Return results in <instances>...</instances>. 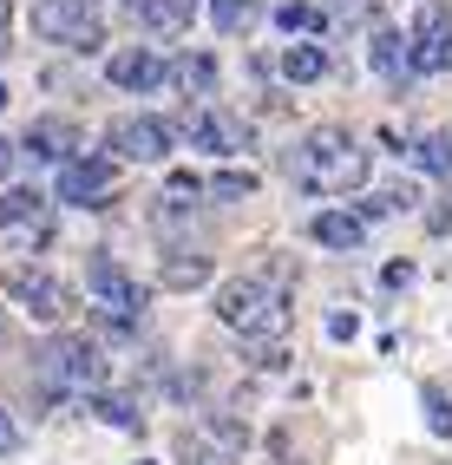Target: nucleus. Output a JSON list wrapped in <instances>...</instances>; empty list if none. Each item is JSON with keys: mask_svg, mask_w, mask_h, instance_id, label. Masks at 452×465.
<instances>
[{"mask_svg": "<svg viewBox=\"0 0 452 465\" xmlns=\"http://www.w3.org/2000/svg\"><path fill=\"white\" fill-rule=\"evenodd\" d=\"M368 59H374L380 79L400 85V79H407V34H394V26H374V53H368Z\"/></svg>", "mask_w": 452, "mask_h": 465, "instance_id": "obj_15", "label": "nucleus"}, {"mask_svg": "<svg viewBox=\"0 0 452 465\" xmlns=\"http://www.w3.org/2000/svg\"><path fill=\"white\" fill-rule=\"evenodd\" d=\"M256 7H262V0H210V14H217V26H223V34H236V26H243Z\"/></svg>", "mask_w": 452, "mask_h": 465, "instance_id": "obj_22", "label": "nucleus"}, {"mask_svg": "<svg viewBox=\"0 0 452 465\" xmlns=\"http://www.w3.org/2000/svg\"><path fill=\"white\" fill-rule=\"evenodd\" d=\"M368 171H374V151L360 144L348 125H315V132H301V144L289 151V177L309 197H348V191L368 183Z\"/></svg>", "mask_w": 452, "mask_h": 465, "instance_id": "obj_1", "label": "nucleus"}, {"mask_svg": "<svg viewBox=\"0 0 452 465\" xmlns=\"http://www.w3.org/2000/svg\"><path fill=\"white\" fill-rule=\"evenodd\" d=\"M26 151L46 164H66L79 158V125H66V118H40V125H26Z\"/></svg>", "mask_w": 452, "mask_h": 465, "instance_id": "obj_13", "label": "nucleus"}, {"mask_svg": "<svg viewBox=\"0 0 452 465\" xmlns=\"http://www.w3.org/2000/svg\"><path fill=\"white\" fill-rule=\"evenodd\" d=\"M282 73H289L295 85H309V79L328 73V53H321V46H289V53H282Z\"/></svg>", "mask_w": 452, "mask_h": 465, "instance_id": "obj_18", "label": "nucleus"}, {"mask_svg": "<svg viewBox=\"0 0 452 465\" xmlns=\"http://www.w3.org/2000/svg\"><path fill=\"white\" fill-rule=\"evenodd\" d=\"M335 14L348 26H360V20H380V0H335Z\"/></svg>", "mask_w": 452, "mask_h": 465, "instance_id": "obj_24", "label": "nucleus"}, {"mask_svg": "<svg viewBox=\"0 0 452 465\" xmlns=\"http://www.w3.org/2000/svg\"><path fill=\"white\" fill-rule=\"evenodd\" d=\"M197 14V0H125V20L138 34H184Z\"/></svg>", "mask_w": 452, "mask_h": 465, "instance_id": "obj_12", "label": "nucleus"}, {"mask_svg": "<svg viewBox=\"0 0 452 465\" xmlns=\"http://www.w3.org/2000/svg\"><path fill=\"white\" fill-rule=\"evenodd\" d=\"M34 210H40L34 191H0V230H7V223H26Z\"/></svg>", "mask_w": 452, "mask_h": 465, "instance_id": "obj_20", "label": "nucleus"}, {"mask_svg": "<svg viewBox=\"0 0 452 465\" xmlns=\"http://www.w3.org/2000/svg\"><path fill=\"white\" fill-rule=\"evenodd\" d=\"M7 34H14V7L0 0V53H7Z\"/></svg>", "mask_w": 452, "mask_h": 465, "instance_id": "obj_30", "label": "nucleus"}, {"mask_svg": "<svg viewBox=\"0 0 452 465\" xmlns=\"http://www.w3.org/2000/svg\"><path fill=\"white\" fill-rule=\"evenodd\" d=\"M276 20H282V34H315V26H321V7H309V0H289Z\"/></svg>", "mask_w": 452, "mask_h": 465, "instance_id": "obj_21", "label": "nucleus"}, {"mask_svg": "<svg viewBox=\"0 0 452 465\" xmlns=\"http://www.w3.org/2000/svg\"><path fill=\"white\" fill-rule=\"evenodd\" d=\"M427 223H433V230H439V236H452V197H446V203H439V210H433V216H427Z\"/></svg>", "mask_w": 452, "mask_h": 465, "instance_id": "obj_28", "label": "nucleus"}, {"mask_svg": "<svg viewBox=\"0 0 452 465\" xmlns=\"http://www.w3.org/2000/svg\"><path fill=\"white\" fill-rule=\"evenodd\" d=\"M14 164H20V151H14V138H0V177H14Z\"/></svg>", "mask_w": 452, "mask_h": 465, "instance_id": "obj_29", "label": "nucleus"}, {"mask_svg": "<svg viewBox=\"0 0 452 465\" xmlns=\"http://www.w3.org/2000/svg\"><path fill=\"white\" fill-rule=\"evenodd\" d=\"M309 236L321 242V250H360V242H368V223H360L354 210H321L309 223Z\"/></svg>", "mask_w": 452, "mask_h": 465, "instance_id": "obj_14", "label": "nucleus"}, {"mask_svg": "<svg viewBox=\"0 0 452 465\" xmlns=\"http://www.w3.org/2000/svg\"><path fill=\"white\" fill-rule=\"evenodd\" d=\"M7 295H14L34 322H66L73 308H79V295L59 282L53 269H40V262H14V269H7Z\"/></svg>", "mask_w": 452, "mask_h": 465, "instance_id": "obj_6", "label": "nucleus"}, {"mask_svg": "<svg viewBox=\"0 0 452 465\" xmlns=\"http://www.w3.org/2000/svg\"><path fill=\"white\" fill-rule=\"evenodd\" d=\"M105 79L112 85H125V92H151V85H164L171 79V66L151 46H125V53H112L105 59Z\"/></svg>", "mask_w": 452, "mask_h": 465, "instance_id": "obj_11", "label": "nucleus"}, {"mask_svg": "<svg viewBox=\"0 0 452 465\" xmlns=\"http://www.w3.org/2000/svg\"><path fill=\"white\" fill-rule=\"evenodd\" d=\"M118 183H125V171H118L112 158H85V151H79V158L59 164L53 191H59V203H73V210H105L118 197Z\"/></svg>", "mask_w": 452, "mask_h": 465, "instance_id": "obj_7", "label": "nucleus"}, {"mask_svg": "<svg viewBox=\"0 0 452 465\" xmlns=\"http://www.w3.org/2000/svg\"><path fill=\"white\" fill-rule=\"evenodd\" d=\"M0 105H7V85H0Z\"/></svg>", "mask_w": 452, "mask_h": 465, "instance_id": "obj_31", "label": "nucleus"}, {"mask_svg": "<svg viewBox=\"0 0 452 465\" xmlns=\"http://www.w3.org/2000/svg\"><path fill=\"white\" fill-rule=\"evenodd\" d=\"M210 191H217V197H250V191H256V177H250V171H223L217 183H210Z\"/></svg>", "mask_w": 452, "mask_h": 465, "instance_id": "obj_23", "label": "nucleus"}, {"mask_svg": "<svg viewBox=\"0 0 452 465\" xmlns=\"http://www.w3.org/2000/svg\"><path fill=\"white\" fill-rule=\"evenodd\" d=\"M184 132L197 151H243V118H230L217 99H203L191 118H184Z\"/></svg>", "mask_w": 452, "mask_h": 465, "instance_id": "obj_10", "label": "nucleus"}, {"mask_svg": "<svg viewBox=\"0 0 452 465\" xmlns=\"http://www.w3.org/2000/svg\"><path fill=\"white\" fill-rule=\"evenodd\" d=\"M210 282V256H191V250H177L164 262V289H203Z\"/></svg>", "mask_w": 452, "mask_h": 465, "instance_id": "obj_16", "label": "nucleus"}, {"mask_svg": "<svg viewBox=\"0 0 452 465\" xmlns=\"http://www.w3.org/2000/svg\"><path fill=\"white\" fill-rule=\"evenodd\" d=\"M93 407H99L112 426H138V413H132V407H118V400H93Z\"/></svg>", "mask_w": 452, "mask_h": 465, "instance_id": "obj_26", "label": "nucleus"}, {"mask_svg": "<svg viewBox=\"0 0 452 465\" xmlns=\"http://www.w3.org/2000/svg\"><path fill=\"white\" fill-rule=\"evenodd\" d=\"M419 171L452 177V132H427V138H419Z\"/></svg>", "mask_w": 452, "mask_h": 465, "instance_id": "obj_19", "label": "nucleus"}, {"mask_svg": "<svg viewBox=\"0 0 452 465\" xmlns=\"http://www.w3.org/2000/svg\"><path fill=\"white\" fill-rule=\"evenodd\" d=\"M85 289H93L99 308H112V322H125V328L144 315V302H151V289L118 256H93V262H85Z\"/></svg>", "mask_w": 452, "mask_h": 465, "instance_id": "obj_8", "label": "nucleus"}, {"mask_svg": "<svg viewBox=\"0 0 452 465\" xmlns=\"http://www.w3.org/2000/svg\"><path fill=\"white\" fill-rule=\"evenodd\" d=\"M289 275H236V282L217 289V322L236 328V334H250L262 341V348H276V341L289 334Z\"/></svg>", "mask_w": 452, "mask_h": 465, "instance_id": "obj_2", "label": "nucleus"}, {"mask_svg": "<svg viewBox=\"0 0 452 465\" xmlns=\"http://www.w3.org/2000/svg\"><path fill=\"white\" fill-rule=\"evenodd\" d=\"M0 341H7V322H0Z\"/></svg>", "mask_w": 452, "mask_h": 465, "instance_id": "obj_32", "label": "nucleus"}, {"mask_svg": "<svg viewBox=\"0 0 452 465\" xmlns=\"http://www.w3.org/2000/svg\"><path fill=\"white\" fill-rule=\"evenodd\" d=\"M34 34L40 40H59V46H79V53L105 46L99 0H40V7H34Z\"/></svg>", "mask_w": 452, "mask_h": 465, "instance_id": "obj_5", "label": "nucleus"}, {"mask_svg": "<svg viewBox=\"0 0 452 465\" xmlns=\"http://www.w3.org/2000/svg\"><path fill=\"white\" fill-rule=\"evenodd\" d=\"M14 446H20V426H14V420H7V413H0V459H7V452H14Z\"/></svg>", "mask_w": 452, "mask_h": 465, "instance_id": "obj_27", "label": "nucleus"}, {"mask_svg": "<svg viewBox=\"0 0 452 465\" xmlns=\"http://www.w3.org/2000/svg\"><path fill=\"white\" fill-rule=\"evenodd\" d=\"M105 158L125 171V164H164L171 158V125L164 118H144V112H125L105 125Z\"/></svg>", "mask_w": 452, "mask_h": 465, "instance_id": "obj_4", "label": "nucleus"}, {"mask_svg": "<svg viewBox=\"0 0 452 465\" xmlns=\"http://www.w3.org/2000/svg\"><path fill=\"white\" fill-rule=\"evenodd\" d=\"M407 73H452V14L446 7H419L413 34H407Z\"/></svg>", "mask_w": 452, "mask_h": 465, "instance_id": "obj_9", "label": "nucleus"}, {"mask_svg": "<svg viewBox=\"0 0 452 465\" xmlns=\"http://www.w3.org/2000/svg\"><path fill=\"white\" fill-rule=\"evenodd\" d=\"M427 426H433V432H452V407H446L439 387H427Z\"/></svg>", "mask_w": 452, "mask_h": 465, "instance_id": "obj_25", "label": "nucleus"}, {"mask_svg": "<svg viewBox=\"0 0 452 465\" xmlns=\"http://www.w3.org/2000/svg\"><path fill=\"white\" fill-rule=\"evenodd\" d=\"M105 354H99V341H85V334H53L46 348H40V381L46 387H66V393H99L105 387Z\"/></svg>", "mask_w": 452, "mask_h": 465, "instance_id": "obj_3", "label": "nucleus"}, {"mask_svg": "<svg viewBox=\"0 0 452 465\" xmlns=\"http://www.w3.org/2000/svg\"><path fill=\"white\" fill-rule=\"evenodd\" d=\"M177 85H184L191 99H210V92H217V59H210V53H191L184 66H177Z\"/></svg>", "mask_w": 452, "mask_h": 465, "instance_id": "obj_17", "label": "nucleus"}]
</instances>
